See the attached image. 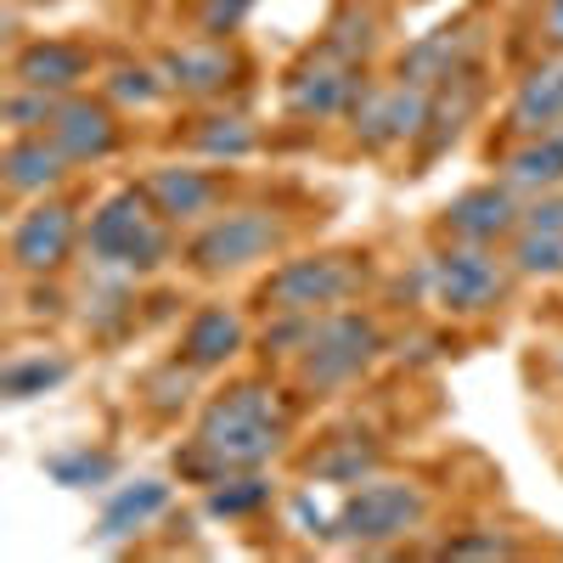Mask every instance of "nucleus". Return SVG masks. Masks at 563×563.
<instances>
[{"label": "nucleus", "instance_id": "1", "mask_svg": "<svg viewBox=\"0 0 563 563\" xmlns=\"http://www.w3.org/2000/svg\"><path fill=\"white\" fill-rule=\"evenodd\" d=\"M288 429L294 417L276 400L271 384L249 378L231 384L225 395H214L192 429V445L175 456V467L198 485H214L225 474H249V467H265L288 451Z\"/></svg>", "mask_w": 563, "mask_h": 563}, {"label": "nucleus", "instance_id": "2", "mask_svg": "<svg viewBox=\"0 0 563 563\" xmlns=\"http://www.w3.org/2000/svg\"><path fill=\"white\" fill-rule=\"evenodd\" d=\"M85 254L97 271H113V276H153L175 254V225L158 214L147 186H119L90 214Z\"/></svg>", "mask_w": 563, "mask_h": 563}, {"label": "nucleus", "instance_id": "3", "mask_svg": "<svg viewBox=\"0 0 563 563\" xmlns=\"http://www.w3.org/2000/svg\"><path fill=\"white\" fill-rule=\"evenodd\" d=\"M378 355H384V327L339 305V310L316 316L305 350L294 355V372L310 395H333V389H350L355 378H366Z\"/></svg>", "mask_w": 563, "mask_h": 563}, {"label": "nucleus", "instance_id": "4", "mask_svg": "<svg viewBox=\"0 0 563 563\" xmlns=\"http://www.w3.org/2000/svg\"><path fill=\"white\" fill-rule=\"evenodd\" d=\"M429 512H434V501H429V490H422V485L372 474V479L350 485L339 519H333V536L344 547L378 552V547H395V541L417 536L422 525H429Z\"/></svg>", "mask_w": 563, "mask_h": 563}, {"label": "nucleus", "instance_id": "5", "mask_svg": "<svg viewBox=\"0 0 563 563\" xmlns=\"http://www.w3.org/2000/svg\"><path fill=\"white\" fill-rule=\"evenodd\" d=\"M372 282L366 254H305L276 265L260 282V310L265 316H321V310H339L344 299H355Z\"/></svg>", "mask_w": 563, "mask_h": 563}, {"label": "nucleus", "instance_id": "6", "mask_svg": "<svg viewBox=\"0 0 563 563\" xmlns=\"http://www.w3.org/2000/svg\"><path fill=\"white\" fill-rule=\"evenodd\" d=\"M282 249H288V220L276 209H220L192 231L186 265L198 276H238L249 265L276 260Z\"/></svg>", "mask_w": 563, "mask_h": 563}, {"label": "nucleus", "instance_id": "7", "mask_svg": "<svg viewBox=\"0 0 563 563\" xmlns=\"http://www.w3.org/2000/svg\"><path fill=\"white\" fill-rule=\"evenodd\" d=\"M512 271L507 254L496 249H479V243H445L434 260H429V294L445 316H490L507 288H512Z\"/></svg>", "mask_w": 563, "mask_h": 563}, {"label": "nucleus", "instance_id": "8", "mask_svg": "<svg viewBox=\"0 0 563 563\" xmlns=\"http://www.w3.org/2000/svg\"><path fill=\"white\" fill-rule=\"evenodd\" d=\"M79 238H85V231H79V209L63 203V198H40L34 209H23V214L12 220L7 260H12L18 276L45 282V276H57V271L74 260Z\"/></svg>", "mask_w": 563, "mask_h": 563}, {"label": "nucleus", "instance_id": "9", "mask_svg": "<svg viewBox=\"0 0 563 563\" xmlns=\"http://www.w3.org/2000/svg\"><path fill=\"white\" fill-rule=\"evenodd\" d=\"M429 108H434V90H422V85H366L361 90V102L350 108V130L366 153H389L400 147V141H417L422 124H429Z\"/></svg>", "mask_w": 563, "mask_h": 563}, {"label": "nucleus", "instance_id": "10", "mask_svg": "<svg viewBox=\"0 0 563 563\" xmlns=\"http://www.w3.org/2000/svg\"><path fill=\"white\" fill-rule=\"evenodd\" d=\"M361 63H344L339 52H310L294 74H288V90H282V102H288L294 119H339L361 102Z\"/></svg>", "mask_w": 563, "mask_h": 563}, {"label": "nucleus", "instance_id": "11", "mask_svg": "<svg viewBox=\"0 0 563 563\" xmlns=\"http://www.w3.org/2000/svg\"><path fill=\"white\" fill-rule=\"evenodd\" d=\"M525 203L512 198L507 180H485V186H467L440 209V231L451 243H479V249H507L512 231H519Z\"/></svg>", "mask_w": 563, "mask_h": 563}, {"label": "nucleus", "instance_id": "12", "mask_svg": "<svg viewBox=\"0 0 563 563\" xmlns=\"http://www.w3.org/2000/svg\"><path fill=\"white\" fill-rule=\"evenodd\" d=\"M158 68H164L175 97L214 102L243 79V52L231 40H186V45H169V52L158 57Z\"/></svg>", "mask_w": 563, "mask_h": 563}, {"label": "nucleus", "instance_id": "13", "mask_svg": "<svg viewBox=\"0 0 563 563\" xmlns=\"http://www.w3.org/2000/svg\"><path fill=\"white\" fill-rule=\"evenodd\" d=\"M45 135H52L74 164H102V158L119 153L124 124H119L113 102L79 97V90H74V97H57V113H52V124H45Z\"/></svg>", "mask_w": 563, "mask_h": 563}, {"label": "nucleus", "instance_id": "14", "mask_svg": "<svg viewBox=\"0 0 563 563\" xmlns=\"http://www.w3.org/2000/svg\"><path fill=\"white\" fill-rule=\"evenodd\" d=\"M90 74V52L79 40H57V34H40L23 40L12 52V85L45 90V97H74Z\"/></svg>", "mask_w": 563, "mask_h": 563}, {"label": "nucleus", "instance_id": "15", "mask_svg": "<svg viewBox=\"0 0 563 563\" xmlns=\"http://www.w3.org/2000/svg\"><path fill=\"white\" fill-rule=\"evenodd\" d=\"M141 186H147V198L158 203V214L169 225H203L225 203V180L209 169H192V164H158Z\"/></svg>", "mask_w": 563, "mask_h": 563}, {"label": "nucleus", "instance_id": "16", "mask_svg": "<svg viewBox=\"0 0 563 563\" xmlns=\"http://www.w3.org/2000/svg\"><path fill=\"white\" fill-rule=\"evenodd\" d=\"M479 63V34L474 23H445L434 34H422L417 45H406V57H400V79L406 85H422V90H440L451 85L456 74H467Z\"/></svg>", "mask_w": 563, "mask_h": 563}, {"label": "nucleus", "instance_id": "17", "mask_svg": "<svg viewBox=\"0 0 563 563\" xmlns=\"http://www.w3.org/2000/svg\"><path fill=\"white\" fill-rule=\"evenodd\" d=\"M68 169H74V158L45 130L12 135L7 153H0V186H7V198H45L52 186L68 180Z\"/></svg>", "mask_w": 563, "mask_h": 563}, {"label": "nucleus", "instance_id": "18", "mask_svg": "<svg viewBox=\"0 0 563 563\" xmlns=\"http://www.w3.org/2000/svg\"><path fill=\"white\" fill-rule=\"evenodd\" d=\"M507 130H512V141L563 130V52H552L547 63H536L519 79V90L507 102Z\"/></svg>", "mask_w": 563, "mask_h": 563}, {"label": "nucleus", "instance_id": "19", "mask_svg": "<svg viewBox=\"0 0 563 563\" xmlns=\"http://www.w3.org/2000/svg\"><path fill=\"white\" fill-rule=\"evenodd\" d=\"M249 350V327L231 305H203L180 333V361L192 372H220L225 361H238Z\"/></svg>", "mask_w": 563, "mask_h": 563}, {"label": "nucleus", "instance_id": "20", "mask_svg": "<svg viewBox=\"0 0 563 563\" xmlns=\"http://www.w3.org/2000/svg\"><path fill=\"white\" fill-rule=\"evenodd\" d=\"M501 180L512 192H558L563 186V130H547V135H519L512 147L501 153Z\"/></svg>", "mask_w": 563, "mask_h": 563}, {"label": "nucleus", "instance_id": "21", "mask_svg": "<svg viewBox=\"0 0 563 563\" xmlns=\"http://www.w3.org/2000/svg\"><path fill=\"white\" fill-rule=\"evenodd\" d=\"M384 467V445L372 440V434H339V440H327L321 451L305 456V474L316 485H361L372 479Z\"/></svg>", "mask_w": 563, "mask_h": 563}, {"label": "nucleus", "instance_id": "22", "mask_svg": "<svg viewBox=\"0 0 563 563\" xmlns=\"http://www.w3.org/2000/svg\"><path fill=\"white\" fill-rule=\"evenodd\" d=\"M474 108H479V79H474V68H467V74H456L451 85H440V90H434L429 124H422V164H434V158L451 147V141L467 130Z\"/></svg>", "mask_w": 563, "mask_h": 563}, {"label": "nucleus", "instance_id": "23", "mask_svg": "<svg viewBox=\"0 0 563 563\" xmlns=\"http://www.w3.org/2000/svg\"><path fill=\"white\" fill-rule=\"evenodd\" d=\"M169 507V485L164 479H135V485H119L97 519V541H124V536H141L158 512Z\"/></svg>", "mask_w": 563, "mask_h": 563}, {"label": "nucleus", "instance_id": "24", "mask_svg": "<svg viewBox=\"0 0 563 563\" xmlns=\"http://www.w3.org/2000/svg\"><path fill=\"white\" fill-rule=\"evenodd\" d=\"M74 378V361L68 355H52V350H34V355H12L0 366V395L7 400H40Z\"/></svg>", "mask_w": 563, "mask_h": 563}, {"label": "nucleus", "instance_id": "25", "mask_svg": "<svg viewBox=\"0 0 563 563\" xmlns=\"http://www.w3.org/2000/svg\"><path fill=\"white\" fill-rule=\"evenodd\" d=\"M260 147V124L249 113H203L192 124V153L214 158V164H238Z\"/></svg>", "mask_w": 563, "mask_h": 563}, {"label": "nucleus", "instance_id": "26", "mask_svg": "<svg viewBox=\"0 0 563 563\" xmlns=\"http://www.w3.org/2000/svg\"><path fill=\"white\" fill-rule=\"evenodd\" d=\"M276 501V485L260 474V467H249V474H225L209 485V512L214 519H254V512H265Z\"/></svg>", "mask_w": 563, "mask_h": 563}, {"label": "nucleus", "instance_id": "27", "mask_svg": "<svg viewBox=\"0 0 563 563\" xmlns=\"http://www.w3.org/2000/svg\"><path fill=\"white\" fill-rule=\"evenodd\" d=\"M45 474H52V485H63V490H97V485H108L119 474V462H113V451L74 445V451L45 456Z\"/></svg>", "mask_w": 563, "mask_h": 563}, {"label": "nucleus", "instance_id": "28", "mask_svg": "<svg viewBox=\"0 0 563 563\" xmlns=\"http://www.w3.org/2000/svg\"><path fill=\"white\" fill-rule=\"evenodd\" d=\"M501 254L519 276H563V231H525L519 225Z\"/></svg>", "mask_w": 563, "mask_h": 563}, {"label": "nucleus", "instance_id": "29", "mask_svg": "<svg viewBox=\"0 0 563 563\" xmlns=\"http://www.w3.org/2000/svg\"><path fill=\"white\" fill-rule=\"evenodd\" d=\"M321 45H327V52H339L344 63H366L372 45H378V12H366V7H355V0H350V7L327 23V40Z\"/></svg>", "mask_w": 563, "mask_h": 563}, {"label": "nucleus", "instance_id": "30", "mask_svg": "<svg viewBox=\"0 0 563 563\" xmlns=\"http://www.w3.org/2000/svg\"><path fill=\"white\" fill-rule=\"evenodd\" d=\"M169 97V79L164 68H141V63H124L108 74V102H124V108H153Z\"/></svg>", "mask_w": 563, "mask_h": 563}, {"label": "nucleus", "instance_id": "31", "mask_svg": "<svg viewBox=\"0 0 563 563\" xmlns=\"http://www.w3.org/2000/svg\"><path fill=\"white\" fill-rule=\"evenodd\" d=\"M57 113V97H45V90H29V85H12L7 90V102H0V119H7L12 135H34L45 130Z\"/></svg>", "mask_w": 563, "mask_h": 563}, {"label": "nucleus", "instance_id": "32", "mask_svg": "<svg viewBox=\"0 0 563 563\" xmlns=\"http://www.w3.org/2000/svg\"><path fill=\"white\" fill-rule=\"evenodd\" d=\"M192 378H198V372H192V366H186V361L175 355L164 372H153V378H147V406H153L158 417H175V411H186V400H192Z\"/></svg>", "mask_w": 563, "mask_h": 563}, {"label": "nucleus", "instance_id": "33", "mask_svg": "<svg viewBox=\"0 0 563 563\" xmlns=\"http://www.w3.org/2000/svg\"><path fill=\"white\" fill-rule=\"evenodd\" d=\"M249 12H254V0H198V7H192V29L203 40H231L249 23Z\"/></svg>", "mask_w": 563, "mask_h": 563}, {"label": "nucleus", "instance_id": "34", "mask_svg": "<svg viewBox=\"0 0 563 563\" xmlns=\"http://www.w3.org/2000/svg\"><path fill=\"white\" fill-rule=\"evenodd\" d=\"M440 558H519V541L507 536H451Z\"/></svg>", "mask_w": 563, "mask_h": 563}, {"label": "nucleus", "instance_id": "35", "mask_svg": "<svg viewBox=\"0 0 563 563\" xmlns=\"http://www.w3.org/2000/svg\"><path fill=\"white\" fill-rule=\"evenodd\" d=\"M536 40L547 45V52H563V0H541V12H536Z\"/></svg>", "mask_w": 563, "mask_h": 563}, {"label": "nucleus", "instance_id": "36", "mask_svg": "<svg viewBox=\"0 0 563 563\" xmlns=\"http://www.w3.org/2000/svg\"><path fill=\"white\" fill-rule=\"evenodd\" d=\"M23 7H57V0H23Z\"/></svg>", "mask_w": 563, "mask_h": 563}]
</instances>
